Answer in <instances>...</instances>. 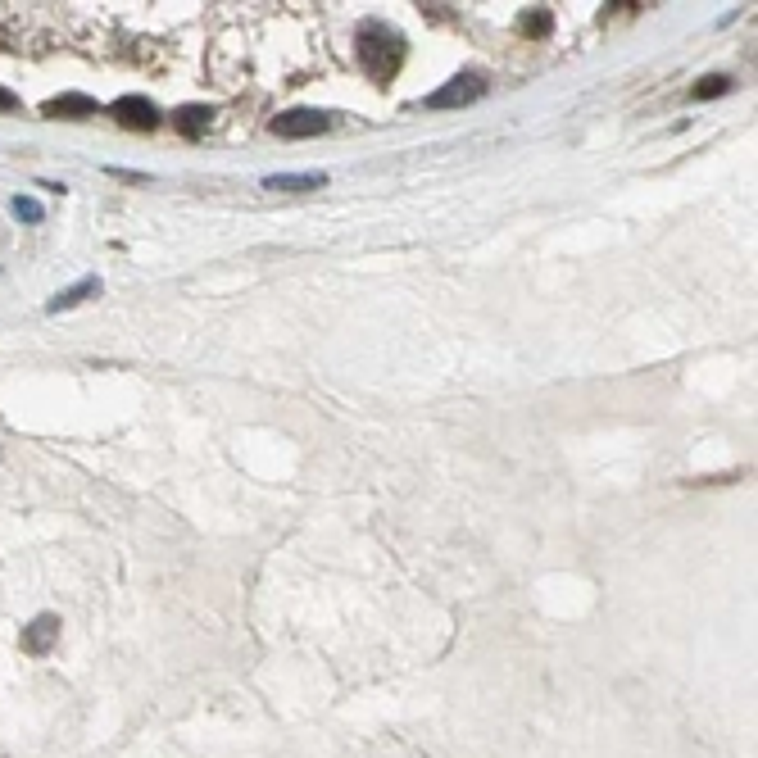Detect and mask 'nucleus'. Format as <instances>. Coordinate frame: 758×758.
Masks as SVG:
<instances>
[{
    "instance_id": "obj_3",
    "label": "nucleus",
    "mask_w": 758,
    "mask_h": 758,
    "mask_svg": "<svg viewBox=\"0 0 758 758\" xmlns=\"http://www.w3.org/2000/svg\"><path fill=\"white\" fill-rule=\"evenodd\" d=\"M327 114H318V109H286V114H277L273 119V132L282 141H305V137H323L327 132Z\"/></svg>"
},
{
    "instance_id": "obj_4",
    "label": "nucleus",
    "mask_w": 758,
    "mask_h": 758,
    "mask_svg": "<svg viewBox=\"0 0 758 758\" xmlns=\"http://www.w3.org/2000/svg\"><path fill=\"white\" fill-rule=\"evenodd\" d=\"M109 114L123 123V128H137V132H150V128H159V105L155 100H146V96H119L114 105H109Z\"/></svg>"
},
{
    "instance_id": "obj_7",
    "label": "nucleus",
    "mask_w": 758,
    "mask_h": 758,
    "mask_svg": "<svg viewBox=\"0 0 758 758\" xmlns=\"http://www.w3.org/2000/svg\"><path fill=\"white\" fill-rule=\"evenodd\" d=\"M327 187V173H268L264 178V191H291V196H300V191H318Z\"/></svg>"
},
{
    "instance_id": "obj_10",
    "label": "nucleus",
    "mask_w": 758,
    "mask_h": 758,
    "mask_svg": "<svg viewBox=\"0 0 758 758\" xmlns=\"http://www.w3.org/2000/svg\"><path fill=\"white\" fill-rule=\"evenodd\" d=\"M518 28L527 32V37H550V32H554V14L550 10H527Z\"/></svg>"
},
{
    "instance_id": "obj_5",
    "label": "nucleus",
    "mask_w": 758,
    "mask_h": 758,
    "mask_svg": "<svg viewBox=\"0 0 758 758\" xmlns=\"http://www.w3.org/2000/svg\"><path fill=\"white\" fill-rule=\"evenodd\" d=\"M55 640H60V618H55V613H41V618H32L28 627H23V654L41 659V654H50Z\"/></svg>"
},
{
    "instance_id": "obj_2",
    "label": "nucleus",
    "mask_w": 758,
    "mask_h": 758,
    "mask_svg": "<svg viewBox=\"0 0 758 758\" xmlns=\"http://www.w3.org/2000/svg\"><path fill=\"white\" fill-rule=\"evenodd\" d=\"M486 96V78L482 73H459V78H450L445 87H436L432 96H423L418 105L423 109H463V105H473V100Z\"/></svg>"
},
{
    "instance_id": "obj_13",
    "label": "nucleus",
    "mask_w": 758,
    "mask_h": 758,
    "mask_svg": "<svg viewBox=\"0 0 758 758\" xmlns=\"http://www.w3.org/2000/svg\"><path fill=\"white\" fill-rule=\"evenodd\" d=\"M0 109H5V114H14V109H19V96H14V91H5V87H0Z\"/></svg>"
},
{
    "instance_id": "obj_9",
    "label": "nucleus",
    "mask_w": 758,
    "mask_h": 758,
    "mask_svg": "<svg viewBox=\"0 0 758 758\" xmlns=\"http://www.w3.org/2000/svg\"><path fill=\"white\" fill-rule=\"evenodd\" d=\"M209 119H214V109H209V105H182V109H173V128H178L182 137H191V141L209 128Z\"/></svg>"
},
{
    "instance_id": "obj_8",
    "label": "nucleus",
    "mask_w": 758,
    "mask_h": 758,
    "mask_svg": "<svg viewBox=\"0 0 758 758\" xmlns=\"http://www.w3.org/2000/svg\"><path fill=\"white\" fill-rule=\"evenodd\" d=\"M100 296V277H82V282H73L69 291H60V296L46 300V314H64V309H78L82 300Z\"/></svg>"
},
{
    "instance_id": "obj_11",
    "label": "nucleus",
    "mask_w": 758,
    "mask_h": 758,
    "mask_svg": "<svg viewBox=\"0 0 758 758\" xmlns=\"http://www.w3.org/2000/svg\"><path fill=\"white\" fill-rule=\"evenodd\" d=\"M14 214L23 218V223H41V218H46V209H41V200H32V196H14Z\"/></svg>"
},
{
    "instance_id": "obj_1",
    "label": "nucleus",
    "mask_w": 758,
    "mask_h": 758,
    "mask_svg": "<svg viewBox=\"0 0 758 758\" xmlns=\"http://www.w3.org/2000/svg\"><path fill=\"white\" fill-rule=\"evenodd\" d=\"M355 60L373 82H391L404 64V37L386 19H364L355 28Z\"/></svg>"
},
{
    "instance_id": "obj_6",
    "label": "nucleus",
    "mask_w": 758,
    "mask_h": 758,
    "mask_svg": "<svg viewBox=\"0 0 758 758\" xmlns=\"http://www.w3.org/2000/svg\"><path fill=\"white\" fill-rule=\"evenodd\" d=\"M96 109L100 105L91 96H82V91H64V96L46 100V105H41V114H46V119H91Z\"/></svg>"
},
{
    "instance_id": "obj_12",
    "label": "nucleus",
    "mask_w": 758,
    "mask_h": 758,
    "mask_svg": "<svg viewBox=\"0 0 758 758\" xmlns=\"http://www.w3.org/2000/svg\"><path fill=\"white\" fill-rule=\"evenodd\" d=\"M722 91H731V82H727V78H699L690 96H695V100H709V96H722Z\"/></svg>"
}]
</instances>
